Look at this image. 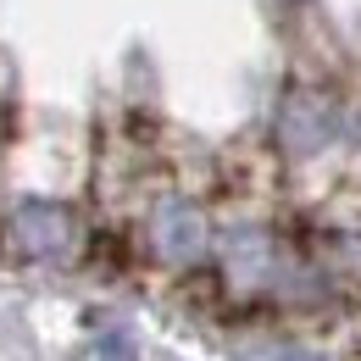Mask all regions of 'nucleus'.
Here are the masks:
<instances>
[{
    "mask_svg": "<svg viewBox=\"0 0 361 361\" xmlns=\"http://www.w3.org/2000/svg\"><path fill=\"white\" fill-rule=\"evenodd\" d=\"M139 256L167 278H195V272L212 267V250H217V212L206 195L183 189V183H156L145 200H139Z\"/></svg>",
    "mask_w": 361,
    "mask_h": 361,
    "instance_id": "f257e3e1",
    "label": "nucleus"
},
{
    "mask_svg": "<svg viewBox=\"0 0 361 361\" xmlns=\"http://www.w3.org/2000/svg\"><path fill=\"white\" fill-rule=\"evenodd\" d=\"M350 128V106L339 84L328 78H289L272 106V156L283 167H312L322 156L339 150V139Z\"/></svg>",
    "mask_w": 361,
    "mask_h": 361,
    "instance_id": "f03ea898",
    "label": "nucleus"
},
{
    "mask_svg": "<svg viewBox=\"0 0 361 361\" xmlns=\"http://www.w3.org/2000/svg\"><path fill=\"white\" fill-rule=\"evenodd\" d=\"M0 250L11 262H34V267H67L90 250V228L78 217V206L50 200V195H23L0 212Z\"/></svg>",
    "mask_w": 361,
    "mask_h": 361,
    "instance_id": "7ed1b4c3",
    "label": "nucleus"
}]
</instances>
